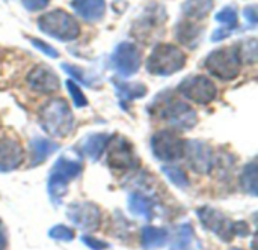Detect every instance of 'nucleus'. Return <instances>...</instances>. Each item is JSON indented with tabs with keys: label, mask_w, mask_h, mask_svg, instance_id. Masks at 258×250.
Instances as JSON below:
<instances>
[{
	"label": "nucleus",
	"mask_w": 258,
	"mask_h": 250,
	"mask_svg": "<svg viewBox=\"0 0 258 250\" xmlns=\"http://www.w3.org/2000/svg\"><path fill=\"white\" fill-rule=\"evenodd\" d=\"M150 112L169 122L177 130H190L197 125V112L181 100L169 95L168 92L159 94V97L150 106Z\"/></svg>",
	"instance_id": "obj_1"
},
{
	"label": "nucleus",
	"mask_w": 258,
	"mask_h": 250,
	"mask_svg": "<svg viewBox=\"0 0 258 250\" xmlns=\"http://www.w3.org/2000/svg\"><path fill=\"white\" fill-rule=\"evenodd\" d=\"M39 122L42 130L53 137H65L74 128L73 112L62 98H53L42 106Z\"/></svg>",
	"instance_id": "obj_2"
},
{
	"label": "nucleus",
	"mask_w": 258,
	"mask_h": 250,
	"mask_svg": "<svg viewBox=\"0 0 258 250\" xmlns=\"http://www.w3.org/2000/svg\"><path fill=\"white\" fill-rule=\"evenodd\" d=\"M82 168H83V164H82L80 157H71L70 154H67V155L63 154L56 160V163L50 172L48 184H47L50 201L54 205H60L62 198L67 195L68 183L80 175Z\"/></svg>",
	"instance_id": "obj_3"
},
{
	"label": "nucleus",
	"mask_w": 258,
	"mask_h": 250,
	"mask_svg": "<svg viewBox=\"0 0 258 250\" xmlns=\"http://www.w3.org/2000/svg\"><path fill=\"white\" fill-rule=\"evenodd\" d=\"M187 57L184 51L172 44H159L147 59V69L153 75L168 77L184 68Z\"/></svg>",
	"instance_id": "obj_4"
},
{
	"label": "nucleus",
	"mask_w": 258,
	"mask_h": 250,
	"mask_svg": "<svg viewBox=\"0 0 258 250\" xmlns=\"http://www.w3.org/2000/svg\"><path fill=\"white\" fill-rule=\"evenodd\" d=\"M38 29L60 42L74 41L80 35V26L77 20L62 9H54L42 14L38 18Z\"/></svg>",
	"instance_id": "obj_5"
},
{
	"label": "nucleus",
	"mask_w": 258,
	"mask_h": 250,
	"mask_svg": "<svg viewBox=\"0 0 258 250\" xmlns=\"http://www.w3.org/2000/svg\"><path fill=\"white\" fill-rule=\"evenodd\" d=\"M242 60L239 56V50L234 45L222 47L213 50L206 59V68L215 77L230 81L234 80L240 74Z\"/></svg>",
	"instance_id": "obj_6"
},
{
	"label": "nucleus",
	"mask_w": 258,
	"mask_h": 250,
	"mask_svg": "<svg viewBox=\"0 0 258 250\" xmlns=\"http://www.w3.org/2000/svg\"><path fill=\"white\" fill-rule=\"evenodd\" d=\"M184 140L169 130H160L151 137V152L157 160L175 161L184 155Z\"/></svg>",
	"instance_id": "obj_7"
},
{
	"label": "nucleus",
	"mask_w": 258,
	"mask_h": 250,
	"mask_svg": "<svg viewBox=\"0 0 258 250\" xmlns=\"http://www.w3.org/2000/svg\"><path fill=\"white\" fill-rule=\"evenodd\" d=\"M178 92L197 103V104H210L215 98H216V94H218V89L215 86V83L206 77V75H190L187 78H184L180 86H178Z\"/></svg>",
	"instance_id": "obj_8"
},
{
	"label": "nucleus",
	"mask_w": 258,
	"mask_h": 250,
	"mask_svg": "<svg viewBox=\"0 0 258 250\" xmlns=\"http://www.w3.org/2000/svg\"><path fill=\"white\" fill-rule=\"evenodd\" d=\"M67 216L82 231L95 232L101 225V210L92 202H74L67 208Z\"/></svg>",
	"instance_id": "obj_9"
},
{
	"label": "nucleus",
	"mask_w": 258,
	"mask_h": 250,
	"mask_svg": "<svg viewBox=\"0 0 258 250\" xmlns=\"http://www.w3.org/2000/svg\"><path fill=\"white\" fill-rule=\"evenodd\" d=\"M112 66L122 77H132L141 68V51L132 42H121L112 53Z\"/></svg>",
	"instance_id": "obj_10"
},
{
	"label": "nucleus",
	"mask_w": 258,
	"mask_h": 250,
	"mask_svg": "<svg viewBox=\"0 0 258 250\" xmlns=\"http://www.w3.org/2000/svg\"><path fill=\"white\" fill-rule=\"evenodd\" d=\"M198 219L201 222V225L212 231L215 235H218L222 241L230 243L234 237V222H231L228 217H225L221 211L210 208V207H203L197 211Z\"/></svg>",
	"instance_id": "obj_11"
},
{
	"label": "nucleus",
	"mask_w": 258,
	"mask_h": 250,
	"mask_svg": "<svg viewBox=\"0 0 258 250\" xmlns=\"http://www.w3.org/2000/svg\"><path fill=\"white\" fill-rule=\"evenodd\" d=\"M184 155L194 172L206 175L213 168V151L203 140H190L184 143Z\"/></svg>",
	"instance_id": "obj_12"
},
{
	"label": "nucleus",
	"mask_w": 258,
	"mask_h": 250,
	"mask_svg": "<svg viewBox=\"0 0 258 250\" xmlns=\"http://www.w3.org/2000/svg\"><path fill=\"white\" fill-rule=\"evenodd\" d=\"M109 155L107 163L115 169H132L139 164V160L133 151V146L124 137H116L112 143H109Z\"/></svg>",
	"instance_id": "obj_13"
},
{
	"label": "nucleus",
	"mask_w": 258,
	"mask_h": 250,
	"mask_svg": "<svg viewBox=\"0 0 258 250\" xmlns=\"http://www.w3.org/2000/svg\"><path fill=\"white\" fill-rule=\"evenodd\" d=\"M27 85L32 91L39 94H53L59 89L60 81L56 72L47 65H36L27 74Z\"/></svg>",
	"instance_id": "obj_14"
},
{
	"label": "nucleus",
	"mask_w": 258,
	"mask_h": 250,
	"mask_svg": "<svg viewBox=\"0 0 258 250\" xmlns=\"http://www.w3.org/2000/svg\"><path fill=\"white\" fill-rule=\"evenodd\" d=\"M24 160L23 146L12 137H0V172L17 169Z\"/></svg>",
	"instance_id": "obj_15"
},
{
	"label": "nucleus",
	"mask_w": 258,
	"mask_h": 250,
	"mask_svg": "<svg viewBox=\"0 0 258 250\" xmlns=\"http://www.w3.org/2000/svg\"><path fill=\"white\" fill-rule=\"evenodd\" d=\"M71 8L86 23L100 21L106 12L104 0H73Z\"/></svg>",
	"instance_id": "obj_16"
},
{
	"label": "nucleus",
	"mask_w": 258,
	"mask_h": 250,
	"mask_svg": "<svg viewBox=\"0 0 258 250\" xmlns=\"http://www.w3.org/2000/svg\"><path fill=\"white\" fill-rule=\"evenodd\" d=\"M112 139H113V136L107 134V133H95V134L86 136L82 140V152L86 157H89L92 161H95L101 157V154L109 146Z\"/></svg>",
	"instance_id": "obj_17"
},
{
	"label": "nucleus",
	"mask_w": 258,
	"mask_h": 250,
	"mask_svg": "<svg viewBox=\"0 0 258 250\" xmlns=\"http://www.w3.org/2000/svg\"><path fill=\"white\" fill-rule=\"evenodd\" d=\"M203 246L195 235V231L190 223H183L178 226L171 250H201Z\"/></svg>",
	"instance_id": "obj_18"
},
{
	"label": "nucleus",
	"mask_w": 258,
	"mask_h": 250,
	"mask_svg": "<svg viewBox=\"0 0 258 250\" xmlns=\"http://www.w3.org/2000/svg\"><path fill=\"white\" fill-rule=\"evenodd\" d=\"M169 240V232L165 228L145 226L141 234V241L144 250H156L163 247Z\"/></svg>",
	"instance_id": "obj_19"
},
{
	"label": "nucleus",
	"mask_w": 258,
	"mask_h": 250,
	"mask_svg": "<svg viewBox=\"0 0 258 250\" xmlns=\"http://www.w3.org/2000/svg\"><path fill=\"white\" fill-rule=\"evenodd\" d=\"M204 27H200L194 23H178L175 27V36L177 39L183 44L187 45L189 48H195L197 44L200 42L201 36H203Z\"/></svg>",
	"instance_id": "obj_20"
},
{
	"label": "nucleus",
	"mask_w": 258,
	"mask_h": 250,
	"mask_svg": "<svg viewBox=\"0 0 258 250\" xmlns=\"http://www.w3.org/2000/svg\"><path fill=\"white\" fill-rule=\"evenodd\" d=\"M57 145L45 137H35L30 142V151H32V166L44 163L53 152L57 151Z\"/></svg>",
	"instance_id": "obj_21"
},
{
	"label": "nucleus",
	"mask_w": 258,
	"mask_h": 250,
	"mask_svg": "<svg viewBox=\"0 0 258 250\" xmlns=\"http://www.w3.org/2000/svg\"><path fill=\"white\" fill-rule=\"evenodd\" d=\"M153 201L142 195V193H132L128 196V210L132 214L142 217V219H151L153 217Z\"/></svg>",
	"instance_id": "obj_22"
},
{
	"label": "nucleus",
	"mask_w": 258,
	"mask_h": 250,
	"mask_svg": "<svg viewBox=\"0 0 258 250\" xmlns=\"http://www.w3.org/2000/svg\"><path fill=\"white\" fill-rule=\"evenodd\" d=\"M213 5V0H186L183 3V14L192 20H203L210 14Z\"/></svg>",
	"instance_id": "obj_23"
},
{
	"label": "nucleus",
	"mask_w": 258,
	"mask_h": 250,
	"mask_svg": "<svg viewBox=\"0 0 258 250\" xmlns=\"http://www.w3.org/2000/svg\"><path fill=\"white\" fill-rule=\"evenodd\" d=\"M116 88V94L121 100L132 101L147 95V86L142 83H125V81H113Z\"/></svg>",
	"instance_id": "obj_24"
},
{
	"label": "nucleus",
	"mask_w": 258,
	"mask_h": 250,
	"mask_svg": "<svg viewBox=\"0 0 258 250\" xmlns=\"http://www.w3.org/2000/svg\"><path fill=\"white\" fill-rule=\"evenodd\" d=\"M240 183L246 193H249L252 196L257 195V164H255V161H251L249 164L245 166Z\"/></svg>",
	"instance_id": "obj_25"
},
{
	"label": "nucleus",
	"mask_w": 258,
	"mask_h": 250,
	"mask_svg": "<svg viewBox=\"0 0 258 250\" xmlns=\"http://www.w3.org/2000/svg\"><path fill=\"white\" fill-rule=\"evenodd\" d=\"M162 172L166 175V178L178 189H187L189 187V180L187 175L183 169L177 168V166H163Z\"/></svg>",
	"instance_id": "obj_26"
},
{
	"label": "nucleus",
	"mask_w": 258,
	"mask_h": 250,
	"mask_svg": "<svg viewBox=\"0 0 258 250\" xmlns=\"http://www.w3.org/2000/svg\"><path fill=\"white\" fill-rule=\"evenodd\" d=\"M216 21L221 23L225 29L233 30L237 26V12H236V9L231 8V6H227V8L221 9L216 14Z\"/></svg>",
	"instance_id": "obj_27"
},
{
	"label": "nucleus",
	"mask_w": 258,
	"mask_h": 250,
	"mask_svg": "<svg viewBox=\"0 0 258 250\" xmlns=\"http://www.w3.org/2000/svg\"><path fill=\"white\" fill-rule=\"evenodd\" d=\"M65 86H67V89H68V94L71 95V98H73V101H74L76 107L82 109V107H85V106L88 104V100H86V97L83 95L82 89L79 88V85H77L74 80H67V81H65Z\"/></svg>",
	"instance_id": "obj_28"
},
{
	"label": "nucleus",
	"mask_w": 258,
	"mask_h": 250,
	"mask_svg": "<svg viewBox=\"0 0 258 250\" xmlns=\"http://www.w3.org/2000/svg\"><path fill=\"white\" fill-rule=\"evenodd\" d=\"M48 237L56 241H73L74 240V231L65 225H56L48 231Z\"/></svg>",
	"instance_id": "obj_29"
},
{
	"label": "nucleus",
	"mask_w": 258,
	"mask_h": 250,
	"mask_svg": "<svg viewBox=\"0 0 258 250\" xmlns=\"http://www.w3.org/2000/svg\"><path fill=\"white\" fill-rule=\"evenodd\" d=\"M245 47L246 48H239V56H240V60L242 62H248V63H254L257 60V41L255 39H249L245 42Z\"/></svg>",
	"instance_id": "obj_30"
},
{
	"label": "nucleus",
	"mask_w": 258,
	"mask_h": 250,
	"mask_svg": "<svg viewBox=\"0 0 258 250\" xmlns=\"http://www.w3.org/2000/svg\"><path fill=\"white\" fill-rule=\"evenodd\" d=\"M30 42L33 44L35 48H38L39 51H42V53L47 54L48 57H53V59L59 57V51H57L56 48H53L50 44H47V42H44V41H41V39H36V38H32Z\"/></svg>",
	"instance_id": "obj_31"
},
{
	"label": "nucleus",
	"mask_w": 258,
	"mask_h": 250,
	"mask_svg": "<svg viewBox=\"0 0 258 250\" xmlns=\"http://www.w3.org/2000/svg\"><path fill=\"white\" fill-rule=\"evenodd\" d=\"M82 241H83V244H86L91 250H104L109 247L107 243H104V241H101L98 238H94L91 235H83L82 237Z\"/></svg>",
	"instance_id": "obj_32"
},
{
	"label": "nucleus",
	"mask_w": 258,
	"mask_h": 250,
	"mask_svg": "<svg viewBox=\"0 0 258 250\" xmlns=\"http://www.w3.org/2000/svg\"><path fill=\"white\" fill-rule=\"evenodd\" d=\"M21 3L27 11L35 12V11H41V9L47 8L50 0H21Z\"/></svg>",
	"instance_id": "obj_33"
},
{
	"label": "nucleus",
	"mask_w": 258,
	"mask_h": 250,
	"mask_svg": "<svg viewBox=\"0 0 258 250\" xmlns=\"http://www.w3.org/2000/svg\"><path fill=\"white\" fill-rule=\"evenodd\" d=\"M62 68H63L70 75H73L74 78H77L79 81L86 83V78L83 77V71H82L80 68H77V66H74V65H70V63H62Z\"/></svg>",
	"instance_id": "obj_34"
},
{
	"label": "nucleus",
	"mask_w": 258,
	"mask_h": 250,
	"mask_svg": "<svg viewBox=\"0 0 258 250\" xmlns=\"http://www.w3.org/2000/svg\"><path fill=\"white\" fill-rule=\"evenodd\" d=\"M243 15H245L246 21H248L251 26H255V24H257V11H255V8H254V6L246 8V9H245V12H243Z\"/></svg>",
	"instance_id": "obj_35"
},
{
	"label": "nucleus",
	"mask_w": 258,
	"mask_h": 250,
	"mask_svg": "<svg viewBox=\"0 0 258 250\" xmlns=\"http://www.w3.org/2000/svg\"><path fill=\"white\" fill-rule=\"evenodd\" d=\"M230 32L231 30H228V29H218V30H215L213 32V36H212V41H215V42H218V41H221V39H224V38H227V36H230Z\"/></svg>",
	"instance_id": "obj_36"
},
{
	"label": "nucleus",
	"mask_w": 258,
	"mask_h": 250,
	"mask_svg": "<svg viewBox=\"0 0 258 250\" xmlns=\"http://www.w3.org/2000/svg\"><path fill=\"white\" fill-rule=\"evenodd\" d=\"M5 247H6V235H5V228L0 220V250H3Z\"/></svg>",
	"instance_id": "obj_37"
},
{
	"label": "nucleus",
	"mask_w": 258,
	"mask_h": 250,
	"mask_svg": "<svg viewBox=\"0 0 258 250\" xmlns=\"http://www.w3.org/2000/svg\"><path fill=\"white\" fill-rule=\"evenodd\" d=\"M231 250H242V249H231Z\"/></svg>",
	"instance_id": "obj_38"
}]
</instances>
